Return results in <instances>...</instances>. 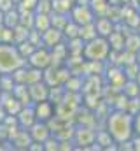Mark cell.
I'll use <instances>...</instances> for the list:
<instances>
[{
	"mask_svg": "<svg viewBox=\"0 0 140 151\" xmlns=\"http://www.w3.org/2000/svg\"><path fill=\"white\" fill-rule=\"evenodd\" d=\"M107 132L117 144H124L133 137V114L124 109H116L107 118Z\"/></svg>",
	"mask_w": 140,
	"mask_h": 151,
	"instance_id": "obj_1",
	"label": "cell"
},
{
	"mask_svg": "<svg viewBox=\"0 0 140 151\" xmlns=\"http://www.w3.org/2000/svg\"><path fill=\"white\" fill-rule=\"evenodd\" d=\"M23 65H26V60L18 47L11 42H0V74H12Z\"/></svg>",
	"mask_w": 140,
	"mask_h": 151,
	"instance_id": "obj_2",
	"label": "cell"
},
{
	"mask_svg": "<svg viewBox=\"0 0 140 151\" xmlns=\"http://www.w3.org/2000/svg\"><path fill=\"white\" fill-rule=\"evenodd\" d=\"M109 53H110L109 39L102 37V35H96V37L86 40L82 47V56L89 62H104L109 56Z\"/></svg>",
	"mask_w": 140,
	"mask_h": 151,
	"instance_id": "obj_3",
	"label": "cell"
},
{
	"mask_svg": "<svg viewBox=\"0 0 140 151\" xmlns=\"http://www.w3.org/2000/svg\"><path fill=\"white\" fill-rule=\"evenodd\" d=\"M26 62H28L30 67L44 70L46 67H49L53 63V58H51V53H49V49L46 46H39V47H35L32 51V55L26 58Z\"/></svg>",
	"mask_w": 140,
	"mask_h": 151,
	"instance_id": "obj_4",
	"label": "cell"
},
{
	"mask_svg": "<svg viewBox=\"0 0 140 151\" xmlns=\"http://www.w3.org/2000/svg\"><path fill=\"white\" fill-rule=\"evenodd\" d=\"M70 19L75 23V25H79V27H82V25H88V23H93L95 21V12L91 11V7L89 5H75V7H72V11H70Z\"/></svg>",
	"mask_w": 140,
	"mask_h": 151,
	"instance_id": "obj_5",
	"label": "cell"
},
{
	"mask_svg": "<svg viewBox=\"0 0 140 151\" xmlns=\"http://www.w3.org/2000/svg\"><path fill=\"white\" fill-rule=\"evenodd\" d=\"M26 88H28V95H30L32 104H34V102H40V100H47V99H49V88H51V86H49L44 79L28 84Z\"/></svg>",
	"mask_w": 140,
	"mask_h": 151,
	"instance_id": "obj_6",
	"label": "cell"
},
{
	"mask_svg": "<svg viewBox=\"0 0 140 151\" xmlns=\"http://www.w3.org/2000/svg\"><path fill=\"white\" fill-rule=\"evenodd\" d=\"M34 106V113H35V118H37V121H49L53 116H54V107H53V102H49V99L47 100H40V102H34L32 104Z\"/></svg>",
	"mask_w": 140,
	"mask_h": 151,
	"instance_id": "obj_7",
	"label": "cell"
},
{
	"mask_svg": "<svg viewBox=\"0 0 140 151\" xmlns=\"http://www.w3.org/2000/svg\"><path fill=\"white\" fill-rule=\"evenodd\" d=\"M26 130H28L32 141H35V142H44L51 135V130H49V127H47L46 121H35L34 125L30 128H26Z\"/></svg>",
	"mask_w": 140,
	"mask_h": 151,
	"instance_id": "obj_8",
	"label": "cell"
},
{
	"mask_svg": "<svg viewBox=\"0 0 140 151\" xmlns=\"http://www.w3.org/2000/svg\"><path fill=\"white\" fill-rule=\"evenodd\" d=\"M95 132L91 130V128H86V127H82V128H77V130H74V142L75 144H79L81 148H88L89 144H93L95 142Z\"/></svg>",
	"mask_w": 140,
	"mask_h": 151,
	"instance_id": "obj_9",
	"label": "cell"
},
{
	"mask_svg": "<svg viewBox=\"0 0 140 151\" xmlns=\"http://www.w3.org/2000/svg\"><path fill=\"white\" fill-rule=\"evenodd\" d=\"M16 119H18V125H19V127H23V128H30L35 121H37L35 113H34V106H32V104L23 106V107L18 111V114H16Z\"/></svg>",
	"mask_w": 140,
	"mask_h": 151,
	"instance_id": "obj_10",
	"label": "cell"
},
{
	"mask_svg": "<svg viewBox=\"0 0 140 151\" xmlns=\"http://www.w3.org/2000/svg\"><path fill=\"white\" fill-rule=\"evenodd\" d=\"M40 37H42V44H44L46 47H54L56 44H60V42H61L63 34H61V30H60V28L49 27L47 30H44V32L40 34Z\"/></svg>",
	"mask_w": 140,
	"mask_h": 151,
	"instance_id": "obj_11",
	"label": "cell"
},
{
	"mask_svg": "<svg viewBox=\"0 0 140 151\" xmlns=\"http://www.w3.org/2000/svg\"><path fill=\"white\" fill-rule=\"evenodd\" d=\"M93 23H95L96 34L102 35V37H109V35L114 32V25H112L110 18H104V16H100V18H95Z\"/></svg>",
	"mask_w": 140,
	"mask_h": 151,
	"instance_id": "obj_12",
	"label": "cell"
},
{
	"mask_svg": "<svg viewBox=\"0 0 140 151\" xmlns=\"http://www.w3.org/2000/svg\"><path fill=\"white\" fill-rule=\"evenodd\" d=\"M11 139H12L14 148H19V150H28V146L32 142V137H30L28 130H18Z\"/></svg>",
	"mask_w": 140,
	"mask_h": 151,
	"instance_id": "obj_13",
	"label": "cell"
},
{
	"mask_svg": "<svg viewBox=\"0 0 140 151\" xmlns=\"http://www.w3.org/2000/svg\"><path fill=\"white\" fill-rule=\"evenodd\" d=\"M51 27V18H49V14L47 12H35L34 16V28L37 32H44V30H47Z\"/></svg>",
	"mask_w": 140,
	"mask_h": 151,
	"instance_id": "obj_14",
	"label": "cell"
},
{
	"mask_svg": "<svg viewBox=\"0 0 140 151\" xmlns=\"http://www.w3.org/2000/svg\"><path fill=\"white\" fill-rule=\"evenodd\" d=\"M95 141H96V144H100V148H107L109 144H112L114 142V139L110 137V134L105 130V132H98L96 135H95Z\"/></svg>",
	"mask_w": 140,
	"mask_h": 151,
	"instance_id": "obj_15",
	"label": "cell"
},
{
	"mask_svg": "<svg viewBox=\"0 0 140 151\" xmlns=\"http://www.w3.org/2000/svg\"><path fill=\"white\" fill-rule=\"evenodd\" d=\"M39 0H19V9L21 12H34Z\"/></svg>",
	"mask_w": 140,
	"mask_h": 151,
	"instance_id": "obj_16",
	"label": "cell"
},
{
	"mask_svg": "<svg viewBox=\"0 0 140 151\" xmlns=\"http://www.w3.org/2000/svg\"><path fill=\"white\" fill-rule=\"evenodd\" d=\"M14 0H0V12H5L9 9H14Z\"/></svg>",
	"mask_w": 140,
	"mask_h": 151,
	"instance_id": "obj_17",
	"label": "cell"
},
{
	"mask_svg": "<svg viewBox=\"0 0 140 151\" xmlns=\"http://www.w3.org/2000/svg\"><path fill=\"white\" fill-rule=\"evenodd\" d=\"M133 132L140 135V113L133 114Z\"/></svg>",
	"mask_w": 140,
	"mask_h": 151,
	"instance_id": "obj_18",
	"label": "cell"
},
{
	"mask_svg": "<svg viewBox=\"0 0 140 151\" xmlns=\"http://www.w3.org/2000/svg\"><path fill=\"white\" fill-rule=\"evenodd\" d=\"M5 116H7V113H5V109H4V106L0 104V123L5 119Z\"/></svg>",
	"mask_w": 140,
	"mask_h": 151,
	"instance_id": "obj_19",
	"label": "cell"
}]
</instances>
